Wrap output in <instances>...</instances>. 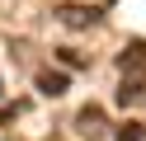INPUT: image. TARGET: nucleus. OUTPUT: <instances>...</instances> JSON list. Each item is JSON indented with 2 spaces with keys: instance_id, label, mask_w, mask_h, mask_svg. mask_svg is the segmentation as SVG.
Returning <instances> with one entry per match:
<instances>
[{
  "instance_id": "1",
  "label": "nucleus",
  "mask_w": 146,
  "mask_h": 141,
  "mask_svg": "<svg viewBox=\"0 0 146 141\" xmlns=\"http://www.w3.org/2000/svg\"><path fill=\"white\" fill-rule=\"evenodd\" d=\"M94 19H99V9H85V5H66L61 9V24L66 28H90Z\"/></svg>"
},
{
  "instance_id": "4",
  "label": "nucleus",
  "mask_w": 146,
  "mask_h": 141,
  "mask_svg": "<svg viewBox=\"0 0 146 141\" xmlns=\"http://www.w3.org/2000/svg\"><path fill=\"white\" fill-rule=\"evenodd\" d=\"M141 94H146L141 80H123V85H118V103H123V108H127V103H137Z\"/></svg>"
},
{
  "instance_id": "2",
  "label": "nucleus",
  "mask_w": 146,
  "mask_h": 141,
  "mask_svg": "<svg viewBox=\"0 0 146 141\" xmlns=\"http://www.w3.org/2000/svg\"><path fill=\"white\" fill-rule=\"evenodd\" d=\"M118 66L123 71H146V42H127L118 52Z\"/></svg>"
},
{
  "instance_id": "7",
  "label": "nucleus",
  "mask_w": 146,
  "mask_h": 141,
  "mask_svg": "<svg viewBox=\"0 0 146 141\" xmlns=\"http://www.w3.org/2000/svg\"><path fill=\"white\" fill-rule=\"evenodd\" d=\"M61 61H66V66H80V61H85V56H80L76 47H61Z\"/></svg>"
},
{
  "instance_id": "5",
  "label": "nucleus",
  "mask_w": 146,
  "mask_h": 141,
  "mask_svg": "<svg viewBox=\"0 0 146 141\" xmlns=\"http://www.w3.org/2000/svg\"><path fill=\"white\" fill-rule=\"evenodd\" d=\"M113 136H118V141H141V122H123Z\"/></svg>"
},
{
  "instance_id": "3",
  "label": "nucleus",
  "mask_w": 146,
  "mask_h": 141,
  "mask_svg": "<svg viewBox=\"0 0 146 141\" xmlns=\"http://www.w3.org/2000/svg\"><path fill=\"white\" fill-rule=\"evenodd\" d=\"M38 89L47 94V99H57V94H66V75L61 71H42L38 75Z\"/></svg>"
},
{
  "instance_id": "6",
  "label": "nucleus",
  "mask_w": 146,
  "mask_h": 141,
  "mask_svg": "<svg viewBox=\"0 0 146 141\" xmlns=\"http://www.w3.org/2000/svg\"><path fill=\"white\" fill-rule=\"evenodd\" d=\"M99 122H104V113H99V108H85V113H80V127H85V132H94Z\"/></svg>"
}]
</instances>
